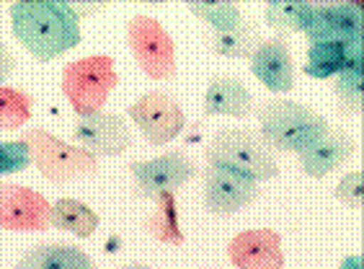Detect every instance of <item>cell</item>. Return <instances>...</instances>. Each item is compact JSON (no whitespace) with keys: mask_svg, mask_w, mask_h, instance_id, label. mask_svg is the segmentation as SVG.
I'll return each instance as SVG.
<instances>
[{"mask_svg":"<svg viewBox=\"0 0 364 269\" xmlns=\"http://www.w3.org/2000/svg\"><path fill=\"white\" fill-rule=\"evenodd\" d=\"M364 176L362 171H354V174H346L341 179V184L336 186V199H341L343 205L349 207H362V191H364Z\"/></svg>","mask_w":364,"mask_h":269,"instance_id":"27","label":"cell"},{"mask_svg":"<svg viewBox=\"0 0 364 269\" xmlns=\"http://www.w3.org/2000/svg\"><path fill=\"white\" fill-rule=\"evenodd\" d=\"M189 11L215 34L232 31L245 21L235 3H191Z\"/></svg>","mask_w":364,"mask_h":269,"instance_id":"23","label":"cell"},{"mask_svg":"<svg viewBox=\"0 0 364 269\" xmlns=\"http://www.w3.org/2000/svg\"><path fill=\"white\" fill-rule=\"evenodd\" d=\"M11 23L16 39L39 63H52L80 44V19L70 3H14Z\"/></svg>","mask_w":364,"mask_h":269,"instance_id":"1","label":"cell"},{"mask_svg":"<svg viewBox=\"0 0 364 269\" xmlns=\"http://www.w3.org/2000/svg\"><path fill=\"white\" fill-rule=\"evenodd\" d=\"M129 171L137 179L134 194L140 199H155L163 191H178L199 174L194 158L186 156V150L181 148L168 150L153 161H132Z\"/></svg>","mask_w":364,"mask_h":269,"instance_id":"8","label":"cell"},{"mask_svg":"<svg viewBox=\"0 0 364 269\" xmlns=\"http://www.w3.org/2000/svg\"><path fill=\"white\" fill-rule=\"evenodd\" d=\"M310 44L316 42H362V8L357 3L313 6L308 28L302 31Z\"/></svg>","mask_w":364,"mask_h":269,"instance_id":"12","label":"cell"},{"mask_svg":"<svg viewBox=\"0 0 364 269\" xmlns=\"http://www.w3.org/2000/svg\"><path fill=\"white\" fill-rule=\"evenodd\" d=\"M73 11H75V16L80 19V16H88V14H96V11H101V6H73Z\"/></svg>","mask_w":364,"mask_h":269,"instance_id":"30","label":"cell"},{"mask_svg":"<svg viewBox=\"0 0 364 269\" xmlns=\"http://www.w3.org/2000/svg\"><path fill=\"white\" fill-rule=\"evenodd\" d=\"M354 150H357V142L351 140L349 134L341 130H328L321 140H316L308 150L300 153V169L305 176L323 179L328 176L331 171L341 169L343 163L354 156Z\"/></svg>","mask_w":364,"mask_h":269,"instance_id":"15","label":"cell"},{"mask_svg":"<svg viewBox=\"0 0 364 269\" xmlns=\"http://www.w3.org/2000/svg\"><path fill=\"white\" fill-rule=\"evenodd\" d=\"M313 14L310 3H272L267 6V23L282 34H294V31H305Z\"/></svg>","mask_w":364,"mask_h":269,"instance_id":"24","label":"cell"},{"mask_svg":"<svg viewBox=\"0 0 364 269\" xmlns=\"http://www.w3.org/2000/svg\"><path fill=\"white\" fill-rule=\"evenodd\" d=\"M73 140L93 156H119L132 145V132L124 117L98 112L91 117H77L73 127Z\"/></svg>","mask_w":364,"mask_h":269,"instance_id":"11","label":"cell"},{"mask_svg":"<svg viewBox=\"0 0 364 269\" xmlns=\"http://www.w3.org/2000/svg\"><path fill=\"white\" fill-rule=\"evenodd\" d=\"M155 213L142 223L145 231L153 236L155 241L168 243V246H183L186 236L178 226V207H176V191H163L155 197Z\"/></svg>","mask_w":364,"mask_h":269,"instance_id":"20","label":"cell"},{"mask_svg":"<svg viewBox=\"0 0 364 269\" xmlns=\"http://www.w3.org/2000/svg\"><path fill=\"white\" fill-rule=\"evenodd\" d=\"M31 109H34V96L21 88H11V85H0V130H21L31 120Z\"/></svg>","mask_w":364,"mask_h":269,"instance_id":"22","label":"cell"},{"mask_svg":"<svg viewBox=\"0 0 364 269\" xmlns=\"http://www.w3.org/2000/svg\"><path fill=\"white\" fill-rule=\"evenodd\" d=\"M127 44L134 63L150 80H171L176 75V44L168 28L153 16H134L127 23Z\"/></svg>","mask_w":364,"mask_h":269,"instance_id":"6","label":"cell"},{"mask_svg":"<svg viewBox=\"0 0 364 269\" xmlns=\"http://www.w3.org/2000/svg\"><path fill=\"white\" fill-rule=\"evenodd\" d=\"M204 156H207V166L235 171L256 184L279 176L277 153L256 130H220L210 140Z\"/></svg>","mask_w":364,"mask_h":269,"instance_id":"3","label":"cell"},{"mask_svg":"<svg viewBox=\"0 0 364 269\" xmlns=\"http://www.w3.org/2000/svg\"><path fill=\"white\" fill-rule=\"evenodd\" d=\"M351 65H362V42H316L308 47V60L302 65V73L310 78L326 80Z\"/></svg>","mask_w":364,"mask_h":269,"instance_id":"16","label":"cell"},{"mask_svg":"<svg viewBox=\"0 0 364 269\" xmlns=\"http://www.w3.org/2000/svg\"><path fill=\"white\" fill-rule=\"evenodd\" d=\"M204 179V207L212 215H232L256 202L261 194L259 184L235 171L207 166L202 171Z\"/></svg>","mask_w":364,"mask_h":269,"instance_id":"10","label":"cell"},{"mask_svg":"<svg viewBox=\"0 0 364 269\" xmlns=\"http://www.w3.org/2000/svg\"><path fill=\"white\" fill-rule=\"evenodd\" d=\"M251 73L259 78L261 85H267L274 93H289L294 88L297 78V68H294V57L289 52V44L284 36H272L256 47L251 57Z\"/></svg>","mask_w":364,"mask_h":269,"instance_id":"13","label":"cell"},{"mask_svg":"<svg viewBox=\"0 0 364 269\" xmlns=\"http://www.w3.org/2000/svg\"><path fill=\"white\" fill-rule=\"evenodd\" d=\"M122 269H150L147 264H137V262H132V264H124Z\"/></svg>","mask_w":364,"mask_h":269,"instance_id":"31","label":"cell"},{"mask_svg":"<svg viewBox=\"0 0 364 269\" xmlns=\"http://www.w3.org/2000/svg\"><path fill=\"white\" fill-rule=\"evenodd\" d=\"M119 75L109 55H88L65 65L63 93L77 117L104 112L109 93L117 88Z\"/></svg>","mask_w":364,"mask_h":269,"instance_id":"5","label":"cell"},{"mask_svg":"<svg viewBox=\"0 0 364 269\" xmlns=\"http://www.w3.org/2000/svg\"><path fill=\"white\" fill-rule=\"evenodd\" d=\"M204 42L215 55L220 57H251L256 52L264 36L256 26H251L248 21H243L238 28L232 31H223V34H215V31H207L204 34Z\"/></svg>","mask_w":364,"mask_h":269,"instance_id":"21","label":"cell"},{"mask_svg":"<svg viewBox=\"0 0 364 269\" xmlns=\"http://www.w3.org/2000/svg\"><path fill=\"white\" fill-rule=\"evenodd\" d=\"M14 269H98L83 248L73 243H39L16 262Z\"/></svg>","mask_w":364,"mask_h":269,"instance_id":"18","label":"cell"},{"mask_svg":"<svg viewBox=\"0 0 364 269\" xmlns=\"http://www.w3.org/2000/svg\"><path fill=\"white\" fill-rule=\"evenodd\" d=\"M259 132L274 153H297L308 150L316 140L328 132V120L313 109L289 99H267L256 109Z\"/></svg>","mask_w":364,"mask_h":269,"instance_id":"2","label":"cell"},{"mask_svg":"<svg viewBox=\"0 0 364 269\" xmlns=\"http://www.w3.org/2000/svg\"><path fill=\"white\" fill-rule=\"evenodd\" d=\"M52 226V205L31 186L0 181V228L11 233H39Z\"/></svg>","mask_w":364,"mask_h":269,"instance_id":"9","label":"cell"},{"mask_svg":"<svg viewBox=\"0 0 364 269\" xmlns=\"http://www.w3.org/2000/svg\"><path fill=\"white\" fill-rule=\"evenodd\" d=\"M338 269H362V256H359V254L357 256H346Z\"/></svg>","mask_w":364,"mask_h":269,"instance_id":"29","label":"cell"},{"mask_svg":"<svg viewBox=\"0 0 364 269\" xmlns=\"http://www.w3.org/2000/svg\"><path fill=\"white\" fill-rule=\"evenodd\" d=\"M98 226H101V218L80 199L63 197L52 205V228L57 231L73 233L77 238H91Z\"/></svg>","mask_w":364,"mask_h":269,"instance_id":"19","label":"cell"},{"mask_svg":"<svg viewBox=\"0 0 364 269\" xmlns=\"http://www.w3.org/2000/svg\"><path fill=\"white\" fill-rule=\"evenodd\" d=\"M336 99L346 117L362 114V65H351L336 75Z\"/></svg>","mask_w":364,"mask_h":269,"instance_id":"25","label":"cell"},{"mask_svg":"<svg viewBox=\"0 0 364 269\" xmlns=\"http://www.w3.org/2000/svg\"><path fill=\"white\" fill-rule=\"evenodd\" d=\"M253 112V96L245 88V83L235 75H215L207 85L204 93V114L215 117V114H225V117H235V120H245Z\"/></svg>","mask_w":364,"mask_h":269,"instance_id":"17","label":"cell"},{"mask_svg":"<svg viewBox=\"0 0 364 269\" xmlns=\"http://www.w3.org/2000/svg\"><path fill=\"white\" fill-rule=\"evenodd\" d=\"M21 140L31 153V166L52 184H68L75 179L98 174V158L80 145H68L47 130H23Z\"/></svg>","mask_w":364,"mask_h":269,"instance_id":"4","label":"cell"},{"mask_svg":"<svg viewBox=\"0 0 364 269\" xmlns=\"http://www.w3.org/2000/svg\"><path fill=\"white\" fill-rule=\"evenodd\" d=\"M31 166V153H28L23 140H6L0 142V176L21 174Z\"/></svg>","mask_w":364,"mask_h":269,"instance_id":"26","label":"cell"},{"mask_svg":"<svg viewBox=\"0 0 364 269\" xmlns=\"http://www.w3.org/2000/svg\"><path fill=\"white\" fill-rule=\"evenodd\" d=\"M129 120L137 125L147 145H168L186 127V114L178 99L166 91H147L145 96L127 107Z\"/></svg>","mask_w":364,"mask_h":269,"instance_id":"7","label":"cell"},{"mask_svg":"<svg viewBox=\"0 0 364 269\" xmlns=\"http://www.w3.org/2000/svg\"><path fill=\"white\" fill-rule=\"evenodd\" d=\"M14 70H16V57H14V52L8 50L6 44L0 42V85L6 83L11 75H14Z\"/></svg>","mask_w":364,"mask_h":269,"instance_id":"28","label":"cell"},{"mask_svg":"<svg viewBox=\"0 0 364 269\" xmlns=\"http://www.w3.org/2000/svg\"><path fill=\"white\" fill-rule=\"evenodd\" d=\"M228 256L235 269H282V238L272 228H256L232 236L228 243Z\"/></svg>","mask_w":364,"mask_h":269,"instance_id":"14","label":"cell"}]
</instances>
